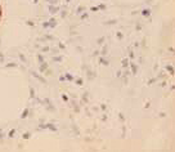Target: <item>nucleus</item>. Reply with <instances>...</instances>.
I'll use <instances>...</instances> for the list:
<instances>
[{
	"instance_id": "nucleus-7",
	"label": "nucleus",
	"mask_w": 175,
	"mask_h": 152,
	"mask_svg": "<svg viewBox=\"0 0 175 152\" xmlns=\"http://www.w3.org/2000/svg\"><path fill=\"white\" fill-rule=\"evenodd\" d=\"M166 70L169 71V74H170V75H174V67H173V66H167Z\"/></svg>"
},
{
	"instance_id": "nucleus-9",
	"label": "nucleus",
	"mask_w": 175,
	"mask_h": 152,
	"mask_svg": "<svg viewBox=\"0 0 175 152\" xmlns=\"http://www.w3.org/2000/svg\"><path fill=\"white\" fill-rule=\"evenodd\" d=\"M49 22H50L49 25H50V26H52V27H54V26L57 25V23H55V19H54V18H52V19H50V21H49Z\"/></svg>"
},
{
	"instance_id": "nucleus-21",
	"label": "nucleus",
	"mask_w": 175,
	"mask_h": 152,
	"mask_svg": "<svg viewBox=\"0 0 175 152\" xmlns=\"http://www.w3.org/2000/svg\"><path fill=\"white\" fill-rule=\"evenodd\" d=\"M66 77H67V80H70V81L72 80V76H71L70 74H67V75H66Z\"/></svg>"
},
{
	"instance_id": "nucleus-20",
	"label": "nucleus",
	"mask_w": 175,
	"mask_h": 152,
	"mask_svg": "<svg viewBox=\"0 0 175 152\" xmlns=\"http://www.w3.org/2000/svg\"><path fill=\"white\" fill-rule=\"evenodd\" d=\"M83 10H84V6H79V8H77V13L83 12Z\"/></svg>"
},
{
	"instance_id": "nucleus-29",
	"label": "nucleus",
	"mask_w": 175,
	"mask_h": 152,
	"mask_svg": "<svg viewBox=\"0 0 175 152\" xmlns=\"http://www.w3.org/2000/svg\"><path fill=\"white\" fill-rule=\"evenodd\" d=\"M59 81H64V76H61V77H59Z\"/></svg>"
},
{
	"instance_id": "nucleus-11",
	"label": "nucleus",
	"mask_w": 175,
	"mask_h": 152,
	"mask_svg": "<svg viewBox=\"0 0 175 152\" xmlns=\"http://www.w3.org/2000/svg\"><path fill=\"white\" fill-rule=\"evenodd\" d=\"M6 67H17V63H8V64H6Z\"/></svg>"
},
{
	"instance_id": "nucleus-14",
	"label": "nucleus",
	"mask_w": 175,
	"mask_h": 152,
	"mask_svg": "<svg viewBox=\"0 0 175 152\" xmlns=\"http://www.w3.org/2000/svg\"><path fill=\"white\" fill-rule=\"evenodd\" d=\"M30 96H31V98H34V97H35V92H34V89H32V88H30Z\"/></svg>"
},
{
	"instance_id": "nucleus-15",
	"label": "nucleus",
	"mask_w": 175,
	"mask_h": 152,
	"mask_svg": "<svg viewBox=\"0 0 175 152\" xmlns=\"http://www.w3.org/2000/svg\"><path fill=\"white\" fill-rule=\"evenodd\" d=\"M76 83H77V85H83V79H77Z\"/></svg>"
},
{
	"instance_id": "nucleus-30",
	"label": "nucleus",
	"mask_w": 175,
	"mask_h": 152,
	"mask_svg": "<svg viewBox=\"0 0 175 152\" xmlns=\"http://www.w3.org/2000/svg\"><path fill=\"white\" fill-rule=\"evenodd\" d=\"M0 19H2V8H0Z\"/></svg>"
},
{
	"instance_id": "nucleus-6",
	"label": "nucleus",
	"mask_w": 175,
	"mask_h": 152,
	"mask_svg": "<svg viewBox=\"0 0 175 152\" xmlns=\"http://www.w3.org/2000/svg\"><path fill=\"white\" fill-rule=\"evenodd\" d=\"M27 116H28V110H27V108H26V110H25L23 112H22L21 117H22V119H25V117H27Z\"/></svg>"
},
{
	"instance_id": "nucleus-16",
	"label": "nucleus",
	"mask_w": 175,
	"mask_h": 152,
	"mask_svg": "<svg viewBox=\"0 0 175 152\" xmlns=\"http://www.w3.org/2000/svg\"><path fill=\"white\" fill-rule=\"evenodd\" d=\"M23 138H25V139H28V138H30V133H25V134H23Z\"/></svg>"
},
{
	"instance_id": "nucleus-24",
	"label": "nucleus",
	"mask_w": 175,
	"mask_h": 152,
	"mask_svg": "<svg viewBox=\"0 0 175 152\" xmlns=\"http://www.w3.org/2000/svg\"><path fill=\"white\" fill-rule=\"evenodd\" d=\"M117 38H119V39H122V34H121V32H117Z\"/></svg>"
},
{
	"instance_id": "nucleus-28",
	"label": "nucleus",
	"mask_w": 175,
	"mask_h": 152,
	"mask_svg": "<svg viewBox=\"0 0 175 152\" xmlns=\"http://www.w3.org/2000/svg\"><path fill=\"white\" fill-rule=\"evenodd\" d=\"M81 18H83V19H84V18H88V14H83Z\"/></svg>"
},
{
	"instance_id": "nucleus-27",
	"label": "nucleus",
	"mask_w": 175,
	"mask_h": 152,
	"mask_svg": "<svg viewBox=\"0 0 175 152\" xmlns=\"http://www.w3.org/2000/svg\"><path fill=\"white\" fill-rule=\"evenodd\" d=\"M27 25H28V26H34V22H31V21H28Z\"/></svg>"
},
{
	"instance_id": "nucleus-12",
	"label": "nucleus",
	"mask_w": 175,
	"mask_h": 152,
	"mask_svg": "<svg viewBox=\"0 0 175 152\" xmlns=\"http://www.w3.org/2000/svg\"><path fill=\"white\" fill-rule=\"evenodd\" d=\"M100 62H102V64H104V66H107V64H108V61H106L104 58H100Z\"/></svg>"
},
{
	"instance_id": "nucleus-17",
	"label": "nucleus",
	"mask_w": 175,
	"mask_h": 152,
	"mask_svg": "<svg viewBox=\"0 0 175 152\" xmlns=\"http://www.w3.org/2000/svg\"><path fill=\"white\" fill-rule=\"evenodd\" d=\"M38 60H39V62H40V63H43V62H44V58H43V55H38Z\"/></svg>"
},
{
	"instance_id": "nucleus-18",
	"label": "nucleus",
	"mask_w": 175,
	"mask_h": 152,
	"mask_svg": "<svg viewBox=\"0 0 175 152\" xmlns=\"http://www.w3.org/2000/svg\"><path fill=\"white\" fill-rule=\"evenodd\" d=\"M3 61H4V54L0 53V63H3Z\"/></svg>"
},
{
	"instance_id": "nucleus-25",
	"label": "nucleus",
	"mask_w": 175,
	"mask_h": 152,
	"mask_svg": "<svg viewBox=\"0 0 175 152\" xmlns=\"http://www.w3.org/2000/svg\"><path fill=\"white\" fill-rule=\"evenodd\" d=\"M43 26H44V27H49V26H50V25H49V23H48V22H45V23H43Z\"/></svg>"
},
{
	"instance_id": "nucleus-22",
	"label": "nucleus",
	"mask_w": 175,
	"mask_h": 152,
	"mask_svg": "<svg viewBox=\"0 0 175 152\" xmlns=\"http://www.w3.org/2000/svg\"><path fill=\"white\" fill-rule=\"evenodd\" d=\"M113 23H116V21H108L107 22V25H113Z\"/></svg>"
},
{
	"instance_id": "nucleus-4",
	"label": "nucleus",
	"mask_w": 175,
	"mask_h": 152,
	"mask_svg": "<svg viewBox=\"0 0 175 152\" xmlns=\"http://www.w3.org/2000/svg\"><path fill=\"white\" fill-rule=\"evenodd\" d=\"M47 128H48V129H50L52 132H57V128H55L54 125H52V124H48V125H47Z\"/></svg>"
},
{
	"instance_id": "nucleus-8",
	"label": "nucleus",
	"mask_w": 175,
	"mask_h": 152,
	"mask_svg": "<svg viewBox=\"0 0 175 152\" xmlns=\"http://www.w3.org/2000/svg\"><path fill=\"white\" fill-rule=\"evenodd\" d=\"M142 14H143V16H149L151 12H149V9H144V10L142 12Z\"/></svg>"
},
{
	"instance_id": "nucleus-23",
	"label": "nucleus",
	"mask_w": 175,
	"mask_h": 152,
	"mask_svg": "<svg viewBox=\"0 0 175 152\" xmlns=\"http://www.w3.org/2000/svg\"><path fill=\"white\" fill-rule=\"evenodd\" d=\"M19 58H21V61H22V62H23V61H26V60H25V57L22 55V54H19Z\"/></svg>"
},
{
	"instance_id": "nucleus-3",
	"label": "nucleus",
	"mask_w": 175,
	"mask_h": 152,
	"mask_svg": "<svg viewBox=\"0 0 175 152\" xmlns=\"http://www.w3.org/2000/svg\"><path fill=\"white\" fill-rule=\"evenodd\" d=\"M130 66H131V71H133V74L135 75L136 74V66H135V63H129Z\"/></svg>"
},
{
	"instance_id": "nucleus-2",
	"label": "nucleus",
	"mask_w": 175,
	"mask_h": 152,
	"mask_svg": "<svg viewBox=\"0 0 175 152\" xmlns=\"http://www.w3.org/2000/svg\"><path fill=\"white\" fill-rule=\"evenodd\" d=\"M47 68H48V64H47L45 62H43V63H41V66H40V71H41V72H44Z\"/></svg>"
},
{
	"instance_id": "nucleus-19",
	"label": "nucleus",
	"mask_w": 175,
	"mask_h": 152,
	"mask_svg": "<svg viewBox=\"0 0 175 152\" xmlns=\"http://www.w3.org/2000/svg\"><path fill=\"white\" fill-rule=\"evenodd\" d=\"M103 41H104V38H99V39H98V44H102Z\"/></svg>"
},
{
	"instance_id": "nucleus-31",
	"label": "nucleus",
	"mask_w": 175,
	"mask_h": 152,
	"mask_svg": "<svg viewBox=\"0 0 175 152\" xmlns=\"http://www.w3.org/2000/svg\"><path fill=\"white\" fill-rule=\"evenodd\" d=\"M34 2H35V3H38V0H34Z\"/></svg>"
},
{
	"instance_id": "nucleus-26",
	"label": "nucleus",
	"mask_w": 175,
	"mask_h": 152,
	"mask_svg": "<svg viewBox=\"0 0 175 152\" xmlns=\"http://www.w3.org/2000/svg\"><path fill=\"white\" fill-rule=\"evenodd\" d=\"M13 134H14V130H10V132H9V137H13Z\"/></svg>"
},
{
	"instance_id": "nucleus-5",
	"label": "nucleus",
	"mask_w": 175,
	"mask_h": 152,
	"mask_svg": "<svg viewBox=\"0 0 175 152\" xmlns=\"http://www.w3.org/2000/svg\"><path fill=\"white\" fill-rule=\"evenodd\" d=\"M129 66V61H128V58H124L122 60V67H128Z\"/></svg>"
},
{
	"instance_id": "nucleus-10",
	"label": "nucleus",
	"mask_w": 175,
	"mask_h": 152,
	"mask_svg": "<svg viewBox=\"0 0 175 152\" xmlns=\"http://www.w3.org/2000/svg\"><path fill=\"white\" fill-rule=\"evenodd\" d=\"M34 76H35L36 79H39V80H40L41 83H45V80H44V79H43L41 76H39V75H36V74H34Z\"/></svg>"
},
{
	"instance_id": "nucleus-32",
	"label": "nucleus",
	"mask_w": 175,
	"mask_h": 152,
	"mask_svg": "<svg viewBox=\"0 0 175 152\" xmlns=\"http://www.w3.org/2000/svg\"><path fill=\"white\" fill-rule=\"evenodd\" d=\"M49 2H50V0H49Z\"/></svg>"
},
{
	"instance_id": "nucleus-13",
	"label": "nucleus",
	"mask_w": 175,
	"mask_h": 152,
	"mask_svg": "<svg viewBox=\"0 0 175 152\" xmlns=\"http://www.w3.org/2000/svg\"><path fill=\"white\" fill-rule=\"evenodd\" d=\"M62 60H63L62 57H54V61L55 62H62Z\"/></svg>"
},
{
	"instance_id": "nucleus-1",
	"label": "nucleus",
	"mask_w": 175,
	"mask_h": 152,
	"mask_svg": "<svg viewBox=\"0 0 175 152\" xmlns=\"http://www.w3.org/2000/svg\"><path fill=\"white\" fill-rule=\"evenodd\" d=\"M49 12H50V14H55L57 12H58V6H54L53 4L49 6Z\"/></svg>"
}]
</instances>
